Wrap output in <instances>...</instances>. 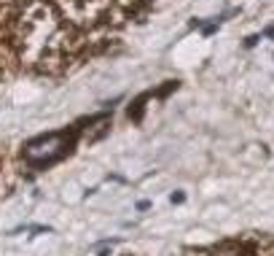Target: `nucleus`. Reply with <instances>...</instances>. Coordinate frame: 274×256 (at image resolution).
Segmentation results:
<instances>
[{
    "instance_id": "1",
    "label": "nucleus",
    "mask_w": 274,
    "mask_h": 256,
    "mask_svg": "<svg viewBox=\"0 0 274 256\" xmlns=\"http://www.w3.org/2000/svg\"><path fill=\"white\" fill-rule=\"evenodd\" d=\"M76 143V129L70 132H51V135H43V137H35L24 146V162L32 167H43V165H51V162L62 159L65 154L73 148Z\"/></svg>"
},
{
    "instance_id": "2",
    "label": "nucleus",
    "mask_w": 274,
    "mask_h": 256,
    "mask_svg": "<svg viewBox=\"0 0 274 256\" xmlns=\"http://www.w3.org/2000/svg\"><path fill=\"white\" fill-rule=\"evenodd\" d=\"M239 254H242L239 246H223V248H218V251H212V256H239Z\"/></svg>"
}]
</instances>
